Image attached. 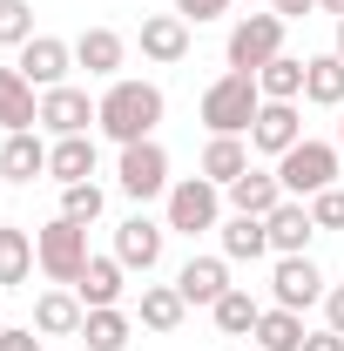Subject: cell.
I'll return each mask as SVG.
<instances>
[{
	"mask_svg": "<svg viewBox=\"0 0 344 351\" xmlns=\"http://www.w3.org/2000/svg\"><path fill=\"white\" fill-rule=\"evenodd\" d=\"M162 108H169V101H162V88H156V82H122V75H115L108 95L95 101V129L108 135L115 149H129V142H149V135H156Z\"/></svg>",
	"mask_w": 344,
	"mask_h": 351,
	"instance_id": "6da1fadb",
	"label": "cell"
},
{
	"mask_svg": "<svg viewBox=\"0 0 344 351\" xmlns=\"http://www.w3.org/2000/svg\"><path fill=\"white\" fill-rule=\"evenodd\" d=\"M263 108V88L257 75H216L210 88H203V122H210V135H250V122H257Z\"/></svg>",
	"mask_w": 344,
	"mask_h": 351,
	"instance_id": "7a4b0ae2",
	"label": "cell"
},
{
	"mask_svg": "<svg viewBox=\"0 0 344 351\" xmlns=\"http://www.w3.org/2000/svg\"><path fill=\"white\" fill-rule=\"evenodd\" d=\"M88 223H68V217H54L47 230H34V263H41V277L47 284H82V270H88Z\"/></svg>",
	"mask_w": 344,
	"mask_h": 351,
	"instance_id": "3957f363",
	"label": "cell"
},
{
	"mask_svg": "<svg viewBox=\"0 0 344 351\" xmlns=\"http://www.w3.org/2000/svg\"><path fill=\"white\" fill-rule=\"evenodd\" d=\"M338 162H344V156L331 149V142H310V135H304L291 156H277V182H284V196L310 203L317 189H331V182H338Z\"/></svg>",
	"mask_w": 344,
	"mask_h": 351,
	"instance_id": "277c9868",
	"label": "cell"
},
{
	"mask_svg": "<svg viewBox=\"0 0 344 351\" xmlns=\"http://www.w3.org/2000/svg\"><path fill=\"white\" fill-rule=\"evenodd\" d=\"M284 27H291V21H277V14H243V21L230 27V47H223V54H230V68H236V75L270 68V61L284 54Z\"/></svg>",
	"mask_w": 344,
	"mask_h": 351,
	"instance_id": "5b68a950",
	"label": "cell"
},
{
	"mask_svg": "<svg viewBox=\"0 0 344 351\" xmlns=\"http://www.w3.org/2000/svg\"><path fill=\"white\" fill-rule=\"evenodd\" d=\"M115 182H122V196H135V203L169 196V149H162L156 135H149V142H129L122 162H115Z\"/></svg>",
	"mask_w": 344,
	"mask_h": 351,
	"instance_id": "8992f818",
	"label": "cell"
},
{
	"mask_svg": "<svg viewBox=\"0 0 344 351\" xmlns=\"http://www.w3.org/2000/svg\"><path fill=\"white\" fill-rule=\"evenodd\" d=\"M216 223H223V189H216L210 176H182V182H169V230L196 237V230H216Z\"/></svg>",
	"mask_w": 344,
	"mask_h": 351,
	"instance_id": "52a82bcc",
	"label": "cell"
},
{
	"mask_svg": "<svg viewBox=\"0 0 344 351\" xmlns=\"http://www.w3.org/2000/svg\"><path fill=\"white\" fill-rule=\"evenodd\" d=\"M270 298L284 311H310L324 304V270L310 257H277V270H270Z\"/></svg>",
	"mask_w": 344,
	"mask_h": 351,
	"instance_id": "ba28073f",
	"label": "cell"
},
{
	"mask_svg": "<svg viewBox=\"0 0 344 351\" xmlns=\"http://www.w3.org/2000/svg\"><path fill=\"white\" fill-rule=\"evenodd\" d=\"M297 142H304V115H297V101H263L257 122H250V149H257V156H291Z\"/></svg>",
	"mask_w": 344,
	"mask_h": 351,
	"instance_id": "9c48e42d",
	"label": "cell"
},
{
	"mask_svg": "<svg viewBox=\"0 0 344 351\" xmlns=\"http://www.w3.org/2000/svg\"><path fill=\"white\" fill-rule=\"evenodd\" d=\"M14 68L47 95V88L68 82V68H75V41H61V34H34V41L21 47V61H14Z\"/></svg>",
	"mask_w": 344,
	"mask_h": 351,
	"instance_id": "30bf717a",
	"label": "cell"
},
{
	"mask_svg": "<svg viewBox=\"0 0 344 351\" xmlns=\"http://www.w3.org/2000/svg\"><path fill=\"white\" fill-rule=\"evenodd\" d=\"M41 129L47 135H95V101H88V88H47L41 95Z\"/></svg>",
	"mask_w": 344,
	"mask_h": 351,
	"instance_id": "8fae6325",
	"label": "cell"
},
{
	"mask_svg": "<svg viewBox=\"0 0 344 351\" xmlns=\"http://www.w3.org/2000/svg\"><path fill=\"white\" fill-rule=\"evenodd\" d=\"M122 61H129V41H122L115 27H82V34H75V68H88L95 82H115Z\"/></svg>",
	"mask_w": 344,
	"mask_h": 351,
	"instance_id": "7c38bea8",
	"label": "cell"
},
{
	"mask_svg": "<svg viewBox=\"0 0 344 351\" xmlns=\"http://www.w3.org/2000/svg\"><path fill=\"white\" fill-rule=\"evenodd\" d=\"M263 230H270V250H277V257H304V250H310V237H317L310 203H297V196H284V203L263 217Z\"/></svg>",
	"mask_w": 344,
	"mask_h": 351,
	"instance_id": "4fadbf2b",
	"label": "cell"
},
{
	"mask_svg": "<svg viewBox=\"0 0 344 351\" xmlns=\"http://www.w3.org/2000/svg\"><path fill=\"white\" fill-rule=\"evenodd\" d=\"M162 237H169V223H149V217H129L122 230H115V257H122V270H156L162 263Z\"/></svg>",
	"mask_w": 344,
	"mask_h": 351,
	"instance_id": "5bb4252c",
	"label": "cell"
},
{
	"mask_svg": "<svg viewBox=\"0 0 344 351\" xmlns=\"http://www.w3.org/2000/svg\"><path fill=\"white\" fill-rule=\"evenodd\" d=\"M82 324H88V304L68 284H54V291L34 298V331H41V338H82Z\"/></svg>",
	"mask_w": 344,
	"mask_h": 351,
	"instance_id": "9a60e30c",
	"label": "cell"
},
{
	"mask_svg": "<svg viewBox=\"0 0 344 351\" xmlns=\"http://www.w3.org/2000/svg\"><path fill=\"white\" fill-rule=\"evenodd\" d=\"M41 122V95L21 68H0V135H21Z\"/></svg>",
	"mask_w": 344,
	"mask_h": 351,
	"instance_id": "2e32d148",
	"label": "cell"
},
{
	"mask_svg": "<svg viewBox=\"0 0 344 351\" xmlns=\"http://www.w3.org/2000/svg\"><path fill=\"white\" fill-rule=\"evenodd\" d=\"M122 291H129V270H122V257H115V250H108V257H88L82 284H75V298H82L88 311H108V304H122Z\"/></svg>",
	"mask_w": 344,
	"mask_h": 351,
	"instance_id": "e0dca14e",
	"label": "cell"
},
{
	"mask_svg": "<svg viewBox=\"0 0 344 351\" xmlns=\"http://www.w3.org/2000/svg\"><path fill=\"white\" fill-rule=\"evenodd\" d=\"M182 54H189V21H182V14H149V21H142V61L175 68Z\"/></svg>",
	"mask_w": 344,
	"mask_h": 351,
	"instance_id": "ac0fdd59",
	"label": "cell"
},
{
	"mask_svg": "<svg viewBox=\"0 0 344 351\" xmlns=\"http://www.w3.org/2000/svg\"><path fill=\"white\" fill-rule=\"evenodd\" d=\"M34 176H47V142L34 129L0 135V182H34Z\"/></svg>",
	"mask_w": 344,
	"mask_h": 351,
	"instance_id": "d6986e66",
	"label": "cell"
},
{
	"mask_svg": "<svg viewBox=\"0 0 344 351\" xmlns=\"http://www.w3.org/2000/svg\"><path fill=\"white\" fill-rule=\"evenodd\" d=\"M175 291H182L189 304H216V298L230 291V257H189L175 270Z\"/></svg>",
	"mask_w": 344,
	"mask_h": 351,
	"instance_id": "ffe728a7",
	"label": "cell"
},
{
	"mask_svg": "<svg viewBox=\"0 0 344 351\" xmlns=\"http://www.w3.org/2000/svg\"><path fill=\"white\" fill-rule=\"evenodd\" d=\"M47 176H54L61 189H68V182H95V135H54Z\"/></svg>",
	"mask_w": 344,
	"mask_h": 351,
	"instance_id": "44dd1931",
	"label": "cell"
},
{
	"mask_svg": "<svg viewBox=\"0 0 344 351\" xmlns=\"http://www.w3.org/2000/svg\"><path fill=\"white\" fill-rule=\"evenodd\" d=\"M277 203H284L277 169H250V176H236V182H230V210H236V217H270Z\"/></svg>",
	"mask_w": 344,
	"mask_h": 351,
	"instance_id": "7402d4cb",
	"label": "cell"
},
{
	"mask_svg": "<svg viewBox=\"0 0 344 351\" xmlns=\"http://www.w3.org/2000/svg\"><path fill=\"white\" fill-rule=\"evenodd\" d=\"M203 176H210L216 189H230L236 176H250V142H243V135H210V149H203Z\"/></svg>",
	"mask_w": 344,
	"mask_h": 351,
	"instance_id": "603a6c76",
	"label": "cell"
},
{
	"mask_svg": "<svg viewBox=\"0 0 344 351\" xmlns=\"http://www.w3.org/2000/svg\"><path fill=\"white\" fill-rule=\"evenodd\" d=\"M250 338H257V351H304V338H310V331H304V311L270 304V311L257 317V331H250Z\"/></svg>",
	"mask_w": 344,
	"mask_h": 351,
	"instance_id": "cb8c5ba5",
	"label": "cell"
},
{
	"mask_svg": "<svg viewBox=\"0 0 344 351\" xmlns=\"http://www.w3.org/2000/svg\"><path fill=\"white\" fill-rule=\"evenodd\" d=\"M304 101L344 108V61L338 54H310V61H304Z\"/></svg>",
	"mask_w": 344,
	"mask_h": 351,
	"instance_id": "d4e9b609",
	"label": "cell"
},
{
	"mask_svg": "<svg viewBox=\"0 0 344 351\" xmlns=\"http://www.w3.org/2000/svg\"><path fill=\"white\" fill-rule=\"evenodd\" d=\"M182 317H189V298L175 284H142V331H162L169 338Z\"/></svg>",
	"mask_w": 344,
	"mask_h": 351,
	"instance_id": "484cf974",
	"label": "cell"
},
{
	"mask_svg": "<svg viewBox=\"0 0 344 351\" xmlns=\"http://www.w3.org/2000/svg\"><path fill=\"white\" fill-rule=\"evenodd\" d=\"M135 338V317L122 304H108V311H88V324H82V345L88 351H129Z\"/></svg>",
	"mask_w": 344,
	"mask_h": 351,
	"instance_id": "4316f807",
	"label": "cell"
},
{
	"mask_svg": "<svg viewBox=\"0 0 344 351\" xmlns=\"http://www.w3.org/2000/svg\"><path fill=\"white\" fill-rule=\"evenodd\" d=\"M216 230H223V257H230V263L270 257V230H263V217H230V223H216Z\"/></svg>",
	"mask_w": 344,
	"mask_h": 351,
	"instance_id": "83f0119b",
	"label": "cell"
},
{
	"mask_svg": "<svg viewBox=\"0 0 344 351\" xmlns=\"http://www.w3.org/2000/svg\"><path fill=\"white\" fill-rule=\"evenodd\" d=\"M210 317H216V331H223V338H250V331H257V317H263V304L250 298V291H236V284H230V291L210 304Z\"/></svg>",
	"mask_w": 344,
	"mask_h": 351,
	"instance_id": "f1b7e54d",
	"label": "cell"
},
{
	"mask_svg": "<svg viewBox=\"0 0 344 351\" xmlns=\"http://www.w3.org/2000/svg\"><path fill=\"white\" fill-rule=\"evenodd\" d=\"M27 277H34V237L0 223V291L7 284H27Z\"/></svg>",
	"mask_w": 344,
	"mask_h": 351,
	"instance_id": "f546056e",
	"label": "cell"
},
{
	"mask_svg": "<svg viewBox=\"0 0 344 351\" xmlns=\"http://www.w3.org/2000/svg\"><path fill=\"white\" fill-rule=\"evenodd\" d=\"M257 88H263V101H297L304 95V61L297 54H277L270 68H257Z\"/></svg>",
	"mask_w": 344,
	"mask_h": 351,
	"instance_id": "4dcf8cb0",
	"label": "cell"
},
{
	"mask_svg": "<svg viewBox=\"0 0 344 351\" xmlns=\"http://www.w3.org/2000/svg\"><path fill=\"white\" fill-rule=\"evenodd\" d=\"M101 210H108L101 182H68V189H61V217H68V223H95Z\"/></svg>",
	"mask_w": 344,
	"mask_h": 351,
	"instance_id": "1f68e13d",
	"label": "cell"
},
{
	"mask_svg": "<svg viewBox=\"0 0 344 351\" xmlns=\"http://www.w3.org/2000/svg\"><path fill=\"white\" fill-rule=\"evenodd\" d=\"M27 41H34V7L27 0H0V47L21 54Z\"/></svg>",
	"mask_w": 344,
	"mask_h": 351,
	"instance_id": "d6a6232c",
	"label": "cell"
},
{
	"mask_svg": "<svg viewBox=\"0 0 344 351\" xmlns=\"http://www.w3.org/2000/svg\"><path fill=\"white\" fill-rule=\"evenodd\" d=\"M310 223H317V230H344V189H338V182L310 196Z\"/></svg>",
	"mask_w": 344,
	"mask_h": 351,
	"instance_id": "836d02e7",
	"label": "cell"
},
{
	"mask_svg": "<svg viewBox=\"0 0 344 351\" xmlns=\"http://www.w3.org/2000/svg\"><path fill=\"white\" fill-rule=\"evenodd\" d=\"M230 7H236V0H175V14H182V21H196V27H203V21H223Z\"/></svg>",
	"mask_w": 344,
	"mask_h": 351,
	"instance_id": "e575fe53",
	"label": "cell"
},
{
	"mask_svg": "<svg viewBox=\"0 0 344 351\" xmlns=\"http://www.w3.org/2000/svg\"><path fill=\"white\" fill-rule=\"evenodd\" d=\"M47 338L41 331H34V324H7V331H0V351H41Z\"/></svg>",
	"mask_w": 344,
	"mask_h": 351,
	"instance_id": "d590c367",
	"label": "cell"
},
{
	"mask_svg": "<svg viewBox=\"0 0 344 351\" xmlns=\"http://www.w3.org/2000/svg\"><path fill=\"white\" fill-rule=\"evenodd\" d=\"M324 324L344 338V284H338V291H324Z\"/></svg>",
	"mask_w": 344,
	"mask_h": 351,
	"instance_id": "8d00e7d4",
	"label": "cell"
},
{
	"mask_svg": "<svg viewBox=\"0 0 344 351\" xmlns=\"http://www.w3.org/2000/svg\"><path fill=\"white\" fill-rule=\"evenodd\" d=\"M310 7H317V0H270V14H277V21H304Z\"/></svg>",
	"mask_w": 344,
	"mask_h": 351,
	"instance_id": "74e56055",
	"label": "cell"
},
{
	"mask_svg": "<svg viewBox=\"0 0 344 351\" xmlns=\"http://www.w3.org/2000/svg\"><path fill=\"white\" fill-rule=\"evenodd\" d=\"M304 351H344V338L324 324V331H310V338H304Z\"/></svg>",
	"mask_w": 344,
	"mask_h": 351,
	"instance_id": "f35d334b",
	"label": "cell"
},
{
	"mask_svg": "<svg viewBox=\"0 0 344 351\" xmlns=\"http://www.w3.org/2000/svg\"><path fill=\"white\" fill-rule=\"evenodd\" d=\"M317 7H324V14H331V21H344V0H317Z\"/></svg>",
	"mask_w": 344,
	"mask_h": 351,
	"instance_id": "ab89813d",
	"label": "cell"
},
{
	"mask_svg": "<svg viewBox=\"0 0 344 351\" xmlns=\"http://www.w3.org/2000/svg\"><path fill=\"white\" fill-rule=\"evenodd\" d=\"M331 54H338V61H344V21H338V41H331Z\"/></svg>",
	"mask_w": 344,
	"mask_h": 351,
	"instance_id": "60d3db41",
	"label": "cell"
},
{
	"mask_svg": "<svg viewBox=\"0 0 344 351\" xmlns=\"http://www.w3.org/2000/svg\"><path fill=\"white\" fill-rule=\"evenodd\" d=\"M338 115H344V108H338ZM338 156H344V122H338Z\"/></svg>",
	"mask_w": 344,
	"mask_h": 351,
	"instance_id": "b9f144b4",
	"label": "cell"
}]
</instances>
